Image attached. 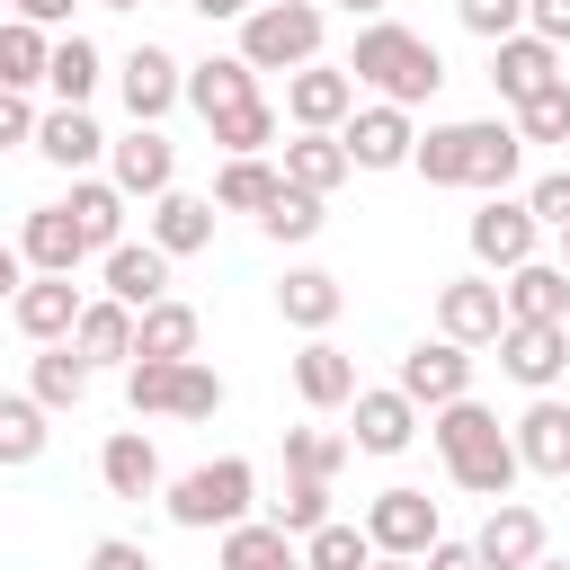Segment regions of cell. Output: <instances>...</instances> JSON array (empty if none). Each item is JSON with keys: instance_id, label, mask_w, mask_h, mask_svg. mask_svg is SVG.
Masks as SVG:
<instances>
[{"instance_id": "91938a15", "label": "cell", "mask_w": 570, "mask_h": 570, "mask_svg": "<svg viewBox=\"0 0 570 570\" xmlns=\"http://www.w3.org/2000/svg\"><path fill=\"white\" fill-rule=\"evenodd\" d=\"M365 570H419V561H410V552H374Z\"/></svg>"}, {"instance_id": "d590c367", "label": "cell", "mask_w": 570, "mask_h": 570, "mask_svg": "<svg viewBox=\"0 0 570 570\" xmlns=\"http://www.w3.org/2000/svg\"><path fill=\"white\" fill-rule=\"evenodd\" d=\"M276 187H285V169H267L258 151H240V160H223L214 205H223V214H267V205H276Z\"/></svg>"}, {"instance_id": "9a60e30c", "label": "cell", "mask_w": 570, "mask_h": 570, "mask_svg": "<svg viewBox=\"0 0 570 570\" xmlns=\"http://www.w3.org/2000/svg\"><path fill=\"white\" fill-rule=\"evenodd\" d=\"M347 419H356V428H347V445H356V454H401V445L419 436V419H428V410H419L401 383H383V392H356V401H347Z\"/></svg>"}, {"instance_id": "ab89813d", "label": "cell", "mask_w": 570, "mask_h": 570, "mask_svg": "<svg viewBox=\"0 0 570 570\" xmlns=\"http://www.w3.org/2000/svg\"><path fill=\"white\" fill-rule=\"evenodd\" d=\"M45 62H53L45 27H36V18H0V80H9V89H36Z\"/></svg>"}, {"instance_id": "83f0119b", "label": "cell", "mask_w": 570, "mask_h": 570, "mask_svg": "<svg viewBox=\"0 0 570 570\" xmlns=\"http://www.w3.org/2000/svg\"><path fill=\"white\" fill-rule=\"evenodd\" d=\"M71 347H80L89 365H134V303H116V294L80 303V321H71Z\"/></svg>"}, {"instance_id": "2e32d148", "label": "cell", "mask_w": 570, "mask_h": 570, "mask_svg": "<svg viewBox=\"0 0 570 570\" xmlns=\"http://www.w3.org/2000/svg\"><path fill=\"white\" fill-rule=\"evenodd\" d=\"M472 552H481V570H534V561H543V517H534L525 499H490Z\"/></svg>"}, {"instance_id": "f6af8a7d", "label": "cell", "mask_w": 570, "mask_h": 570, "mask_svg": "<svg viewBox=\"0 0 570 570\" xmlns=\"http://www.w3.org/2000/svg\"><path fill=\"white\" fill-rule=\"evenodd\" d=\"M517 134H525V142H570V71L517 107Z\"/></svg>"}, {"instance_id": "3957f363", "label": "cell", "mask_w": 570, "mask_h": 570, "mask_svg": "<svg viewBox=\"0 0 570 570\" xmlns=\"http://www.w3.org/2000/svg\"><path fill=\"white\" fill-rule=\"evenodd\" d=\"M321 27H330L321 0H258V9L240 18V62H258V71H303V62H321Z\"/></svg>"}, {"instance_id": "836d02e7", "label": "cell", "mask_w": 570, "mask_h": 570, "mask_svg": "<svg viewBox=\"0 0 570 570\" xmlns=\"http://www.w3.org/2000/svg\"><path fill=\"white\" fill-rule=\"evenodd\" d=\"M285 178H294V187H312V196H330V187H347V178H356V160H347V142H338V134H294V142H285Z\"/></svg>"}, {"instance_id": "5b68a950", "label": "cell", "mask_w": 570, "mask_h": 570, "mask_svg": "<svg viewBox=\"0 0 570 570\" xmlns=\"http://www.w3.org/2000/svg\"><path fill=\"white\" fill-rule=\"evenodd\" d=\"M463 240H472V258H481L490 276H508V267H525V258H534L543 223H534V205H525V196H481V214L463 223Z\"/></svg>"}, {"instance_id": "cb8c5ba5", "label": "cell", "mask_w": 570, "mask_h": 570, "mask_svg": "<svg viewBox=\"0 0 570 570\" xmlns=\"http://www.w3.org/2000/svg\"><path fill=\"white\" fill-rule=\"evenodd\" d=\"M463 134H472V169H463V187L508 196V178L525 169V134H517V125H499V116H472Z\"/></svg>"}, {"instance_id": "d6a6232c", "label": "cell", "mask_w": 570, "mask_h": 570, "mask_svg": "<svg viewBox=\"0 0 570 570\" xmlns=\"http://www.w3.org/2000/svg\"><path fill=\"white\" fill-rule=\"evenodd\" d=\"M45 419H53V410H45L36 392H0V472H27V463L53 445Z\"/></svg>"}, {"instance_id": "f5cc1de1", "label": "cell", "mask_w": 570, "mask_h": 570, "mask_svg": "<svg viewBox=\"0 0 570 570\" xmlns=\"http://www.w3.org/2000/svg\"><path fill=\"white\" fill-rule=\"evenodd\" d=\"M525 27L543 45H570V0H525Z\"/></svg>"}, {"instance_id": "f907efd6", "label": "cell", "mask_w": 570, "mask_h": 570, "mask_svg": "<svg viewBox=\"0 0 570 570\" xmlns=\"http://www.w3.org/2000/svg\"><path fill=\"white\" fill-rule=\"evenodd\" d=\"M36 125H45V116L27 107V89H9V80H0V151H9V142H36Z\"/></svg>"}, {"instance_id": "4dcf8cb0", "label": "cell", "mask_w": 570, "mask_h": 570, "mask_svg": "<svg viewBox=\"0 0 570 570\" xmlns=\"http://www.w3.org/2000/svg\"><path fill=\"white\" fill-rule=\"evenodd\" d=\"M62 205H71V223H80V240H89L98 258L125 240V187H116V178H71Z\"/></svg>"}, {"instance_id": "277c9868", "label": "cell", "mask_w": 570, "mask_h": 570, "mask_svg": "<svg viewBox=\"0 0 570 570\" xmlns=\"http://www.w3.org/2000/svg\"><path fill=\"white\" fill-rule=\"evenodd\" d=\"M249 499H258V472H249L240 454H214V463H196V472H178V481H169V525L214 534V525H240V517H249Z\"/></svg>"}, {"instance_id": "7dc6e473", "label": "cell", "mask_w": 570, "mask_h": 570, "mask_svg": "<svg viewBox=\"0 0 570 570\" xmlns=\"http://www.w3.org/2000/svg\"><path fill=\"white\" fill-rule=\"evenodd\" d=\"M223 410V374L205 365V356H187L178 365V401H169V419H214Z\"/></svg>"}, {"instance_id": "8fae6325", "label": "cell", "mask_w": 570, "mask_h": 570, "mask_svg": "<svg viewBox=\"0 0 570 570\" xmlns=\"http://www.w3.org/2000/svg\"><path fill=\"white\" fill-rule=\"evenodd\" d=\"M401 392H410L419 410L463 401V392H472V347H463V338H445V330H436V338H419V347L401 356Z\"/></svg>"}, {"instance_id": "e575fe53", "label": "cell", "mask_w": 570, "mask_h": 570, "mask_svg": "<svg viewBox=\"0 0 570 570\" xmlns=\"http://www.w3.org/2000/svg\"><path fill=\"white\" fill-rule=\"evenodd\" d=\"M89 374H98V365H89L71 338H53V347L36 356V374H27V392H36L45 410H80V401H89Z\"/></svg>"}, {"instance_id": "8992f818", "label": "cell", "mask_w": 570, "mask_h": 570, "mask_svg": "<svg viewBox=\"0 0 570 570\" xmlns=\"http://www.w3.org/2000/svg\"><path fill=\"white\" fill-rule=\"evenodd\" d=\"M285 116H294V134H338V125L356 116V71H347V62H303V71H285Z\"/></svg>"}, {"instance_id": "74e56055", "label": "cell", "mask_w": 570, "mask_h": 570, "mask_svg": "<svg viewBox=\"0 0 570 570\" xmlns=\"http://www.w3.org/2000/svg\"><path fill=\"white\" fill-rule=\"evenodd\" d=\"M205 134L223 142V160H240V151H267V142H276V107H267V98H240V107L205 116Z\"/></svg>"}, {"instance_id": "603a6c76", "label": "cell", "mask_w": 570, "mask_h": 570, "mask_svg": "<svg viewBox=\"0 0 570 570\" xmlns=\"http://www.w3.org/2000/svg\"><path fill=\"white\" fill-rule=\"evenodd\" d=\"M214 561L223 570H303V534H285L276 517H240V525H223Z\"/></svg>"}, {"instance_id": "6f0895ef", "label": "cell", "mask_w": 570, "mask_h": 570, "mask_svg": "<svg viewBox=\"0 0 570 570\" xmlns=\"http://www.w3.org/2000/svg\"><path fill=\"white\" fill-rule=\"evenodd\" d=\"M187 9H196V18H249L258 0H187Z\"/></svg>"}, {"instance_id": "4fadbf2b", "label": "cell", "mask_w": 570, "mask_h": 570, "mask_svg": "<svg viewBox=\"0 0 570 570\" xmlns=\"http://www.w3.org/2000/svg\"><path fill=\"white\" fill-rule=\"evenodd\" d=\"M107 178H116L125 196H169V178H178V142H169L160 125H134V134L107 142Z\"/></svg>"}, {"instance_id": "bcb514c9", "label": "cell", "mask_w": 570, "mask_h": 570, "mask_svg": "<svg viewBox=\"0 0 570 570\" xmlns=\"http://www.w3.org/2000/svg\"><path fill=\"white\" fill-rule=\"evenodd\" d=\"M276 525H285V534H312V525H330V481L294 472V481H285V499H276Z\"/></svg>"}, {"instance_id": "6da1fadb", "label": "cell", "mask_w": 570, "mask_h": 570, "mask_svg": "<svg viewBox=\"0 0 570 570\" xmlns=\"http://www.w3.org/2000/svg\"><path fill=\"white\" fill-rule=\"evenodd\" d=\"M428 436H436V454H445V481L463 490V499H508L517 490V436L463 392V401H445V410H428Z\"/></svg>"}, {"instance_id": "ee69618b", "label": "cell", "mask_w": 570, "mask_h": 570, "mask_svg": "<svg viewBox=\"0 0 570 570\" xmlns=\"http://www.w3.org/2000/svg\"><path fill=\"white\" fill-rule=\"evenodd\" d=\"M347 454H356V445H347L338 428H285V472H312V481H330Z\"/></svg>"}, {"instance_id": "ba28073f", "label": "cell", "mask_w": 570, "mask_h": 570, "mask_svg": "<svg viewBox=\"0 0 570 570\" xmlns=\"http://www.w3.org/2000/svg\"><path fill=\"white\" fill-rule=\"evenodd\" d=\"M365 534H374V552H428L436 534H445V517H436V499L428 490H410V481H392V490H374V508H365Z\"/></svg>"}, {"instance_id": "1f68e13d", "label": "cell", "mask_w": 570, "mask_h": 570, "mask_svg": "<svg viewBox=\"0 0 570 570\" xmlns=\"http://www.w3.org/2000/svg\"><path fill=\"white\" fill-rule=\"evenodd\" d=\"M196 338H205V321L178 294H160L151 312H134V356H196Z\"/></svg>"}, {"instance_id": "681fc988", "label": "cell", "mask_w": 570, "mask_h": 570, "mask_svg": "<svg viewBox=\"0 0 570 570\" xmlns=\"http://www.w3.org/2000/svg\"><path fill=\"white\" fill-rule=\"evenodd\" d=\"M525 205H534V223H543V232H570V169L534 178V187H525Z\"/></svg>"}, {"instance_id": "9f6ffc18", "label": "cell", "mask_w": 570, "mask_h": 570, "mask_svg": "<svg viewBox=\"0 0 570 570\" xmlns=\"http://www.w3.org/2000/svg\"><path fill=\"white\" fill-rule=\"evenodd\" d=\"M9 9H18V18H36V27H62V18H71V0H9Z\"/></svg>"}, {"instance_id": "11a10c76", "label": "cell", "mask_w": 570, "mask_h": 570, "mask_svg": "<svg viewBox=\"0 0 570 570\" xmlns=\"http://www.w3.org/2000/svg\"><path fill=\"white\" fill-rule=\"evenodd\" d=\"M18 285H27V249L0 240V303H18Z\"/></svg>"}, {"instance_id": "f1b7e54d", "label": "cell", "mask_w": 570, "mask_h": 570, "mask_svg": "<svg viewBox=\"0 0 570 570\" xmlns=\"http://www.w3.org/2000/svg\"><path fill=\"white\" fill-rule=\"evenodd\" d=\"M98 481H107L116 499H151V490H160V445H151L142 428H116V436L98 445Z\"/></svg>"}, {"instance_id": "d4e9b609", "label": "cell", "mask_w": 570, "mask_h": 570, "mask_svg": "<svg viewBox=\"0 0 570 570\" xmlns=\"http://www.w3.org/2000/svg\"><path fill=\"white\" fill-rule=\"evenodd\" d=\"M18 249H27V267H36V276H71V267L89 258V240H80L71 205H36V214H27V232H18Z\"/></svg>"}, {"instance_id": "816d5d0a", "label": "cell", "mask_w": 570, "mask_h": 570, "mask_svg": "<svg viewBox=\"0 0 570 570\" xmlns=\"http://www.w3.org/2000/svg\"><path fill=\"white\" fill-rule=\"evenodd\" d=\"M89 570H160V561H151L134 534H98V543H89Z\"/></svg>"}, {"instance_id": "8d00e7d4", "label": "cell", "mask_w": 570, "mask_h": 570, "mask_svg": "<svg viewBox=\"0 0 570 570\" xmlns=\"http://www.w3.org/2000/svg\"><path fill=\"white\" fill-rule=\"evenodd\" d=\"M98 45L89 36H62L53 45V62H45V89H53V107H89V89H98Z\"/></svg>"}, {"instance_id": "94428289", "label": "cell", "mask_w": 570, "mask_h": 570, "mask_svg": "<svg viewBox=\"0 0 570 570\" xmlns=\"http://www.w3.org/2000/svg\"><path fill=\"white\" fill-rule=\"evenodd\" d=\"M98 9H142V0H98Z\"/></svg>"}, {"instance_id": "f546056e", "label": "cell", "mask_w": 570, "mask_h": 570, "mask_svg": "<svg viewBox=\"0 0 570 570\" xmlns=\"http://www.w3.org/2000/svg\"><path fill=\"white\" fill-rule=\"evenodd\" d=\"M240 98H258V62H240V53L187 62V107H196V116H223V107H240Z\"/></svg>"}, {"instance_id": "7402d4cb", "label": "cell", "mask_w": 570, "mask_h": 570, "mask_svg": "<svg viewBox=\"0 0 570 570\" xmlns=\"http://www.w3.org/2000/svg\"><path fill=\"white\" fill-rule=\"evenodd\" d=\"M9 321H18L36 347H53V338H71V321H80V285H71V276H27L18 303H9Z\"/></svg>"}, {"instance_id": "60d3db41", "label": "cell", "mask_w": 570, "mask_h": 570, "mask_svg": "<svg viewBox=\"0 0 570 570\" xmlns=\"http://www.w3.org/2000/svg\"><path fill=\"white\" fill-rule=\"evenodd\" d=\"M321 223H330V196H312V187H294V178H285V187H276V205L258 214V232H267V240H312Z\"/></svg>"}, {"instance_id": "e0dca14e", "label": "cell", "mask_w": 570, "mask_h": 570, "mask_svg": "<svg viewBox=\"0 0 570 570\" xmlns=\"http://www.w3.org/2000/svg\"><path fill=\"white\" fill-rule=\"evenodd\" d=\"M169 267H178V258H169V249H160L151 232H142V240H116V249L98 258L107 294H116V303H134V312H151V303L169 294Z\"/></svg>"}, {"instance_id": "7a4b0ae2", "label": "cell", "mask_w": 570, "mask_h": 570, "mask_svg": "<svg viewBox=\"0 0 570 570\" xmlns=\"http://www.w3.org/2000/svg\"><path fill=\"white\" fill-rule=\"evenodd\" d=\"M347 71H356V89H374V98H392V107H428V98L445 89V53H436L428 36H410L401 18H365Z\"/></svg>"}, {"instance_id": "ac0fdd59", "label": "cell", "mask_w": 570, "mask_h": 570, "mask_svg": "<svg viewBox=\"0 0 570 570\" xmlns=\"http://www.w3.org/2000/svg\"><path fill=\"white\" fill-rule=\"evenodd\" d=\"M508 436H517V463H525V472H543V481H570V401L534 392V401H525V419H517Z\"/></svg>"}, {"instance_id": "ffe728a7", "label": "cell", "mask_w": 570, "mask_h": 570, "mask_svg": "<svg viewBox=\"0 0 570 570\" xmlns=\"http://www.w3.org/2000/svg\"><path fill=\"white\" fill-rule=\"evenodd\" d=\"M36 151H45L53 169L89 178V169L107 160V134H98V116H89V107H45V125H36Z\"/></svg>"}, {"instance_id": "5bb4252c", "label": "cell", "mask_w": 570, "mask_h": 570, "mask_svg": "<svg viewBox=\"0 0 570 570\" xmlns=\"http://www.w3.org/2000/svg\"><path fill=\"white\" fill-rule=\"evenodd\" d=\"M436 330L463 338V347H499V330H508L499 285H490V276H454V285H436Z\"/></svg>"}, {"instance_id": "f35d334b", "label": "cell", "mask_w": 570, "mask_h": 570, "mask_svg": "<svg viewBox=\"0 0 570 570\" xmlns=\"http://www.w3.org/2000/svg\"><path fill=\"white\" fill-rule=\"evenodd\" d=\"M410 169H419L428 187H463V169H472V134H463V125H428L419 151H410Z\"/></svg>"}, {"instance_id": "b9f144b4", "label": "cell", "mask_w": 570, "mask_h": 570, "mask_svg": "<svg viewBox=\"0 0 570 570\" xmlns=\"http://www.w3.org/2000/svg\"><path fill=\"white\" fill-rule=\"evenodd\" d=\"M178 365H187V356H134V365H125V401H134V419H169V401H178Z\"/></svg>"}, {"instance_id": "7bdbcfd3", "label": "cell", "mask_w": 570, "mask_h": 570, "mask_svg": "<svg viewBox=\"0 0 570 570\" xmlns=\"http://www.w3.org/2000/svg\"><path fill=\"white\" fill-rule=\"evenodd\" d=\"M365 561H374V534L365 525H338L330 517V525L303 534V570H365Z\"/></svg>"}, {"instance_id": "c3c4849f", "label": "cell", "mask_w": 570, "mask_h": 570, "mask_svg": "<svg viewBox=\"0 0 570 570\" xmlns=\"http://www.w3.org/2000/svg\"><path fill=\"white\" fill-rule=\"evenodd\" d=\"M454 18H463L481 45H499V36H517V27H525V0H454Z\"/></svg>"}, {"instance_id": "6125c7cd", "label": "cell", "mask_w": 570, "mask_h": 570, "mask_svg": "<svg viewBox=\"0 0 570 570\" xmlns=\"http://www.w3.org/2000/svg\"><path fill=\"white\" fill-rule=\"evenodd\" d=\"M534 570H570V561H552V552H543V561H534Z\"/></svg>"}, {"instance_id": "be15d7a7", "label": "cell", "mask_w": 570, "mask_h": 570, "mask_svg": "<svg viewBox=\"0 0 570 570\" xmlns=\"http://www.w3.org/2000/svg\"><path fill=\"white\" fill-rule=\"evenodd\" d=\"M561 267H570V232H561Z\"/></svg>"}, {"instance_id": "30bf717a", "label": "cell", "mask_w": 570, "mask_h": 570, "mask_svg": "<svg viewBox=\"0 0 570 570\" xmlns=\"http://www.w3.org/2000/svg\"><path fill=\"white\" fill-rule=\"evenodd\" d=\"M338 142H347V160H356V169H410V151H419V125H410V107L374 98V107H356V116L338 125Z\"/></svg>"}, {"instance_id": "484cf974", "label": "cell", "mask_w": 570, "mask_h": 570, "mask_svg": "<svg viewBox=\"0 0 570 570\" xmlns=\"http://www.w3.org/2000/svg\"><path fill=\"white\" fill-rule=\"evenodd\" d=\"M276 312H285L303 338H321V330L347 312V285H338L330 267H285V285H276Z\"/></svg>"}, {"instance_id": "44dd1931", "label": "cell", "mask_w": 570, "mask_h": 570, "mask_svg": "<svg viewBox=\"0 0 570 570\" xmlns=\"http://www.w3.org/2000/svg\"><path fill=\"white\" fill-rule=\"evenodd\" d=\"M499 303H508V321H570V267L561 258H525V267H508Z\"/></svg>"}, {"instance_id": "7c38bea8", "label": "cell", "mask_w": 570, "mask_h": 570, "mask_svg": "<svg viewBox=\"0 0 570 570\" xmlns=\"http://www.w3.org/2000/svg\"><path fill=\"white\" fill-rule=\"evenodd\" d=\"M552 80H561V45H543L534 27H517V36L490 45V89H499L508 107H525V98L552 89Z\"/></svg>"}, {"instance_id": "4316f807", "label": "cell", "mask_w": 570, "mask_h": 570, "mask_svg": "<svg viewBox=\"0 0 570 570\" xmlns=\"http://www.w3.org/2000/svg\"><path fill=\"white\" fill-rule=\"evenodd\" d=\"M294 392H303L312 410H347V401H356V356L330 347V338H303V347H294Z\"/></svg>"}, {"instance_id": "9c48e42d", "label": "cell", "mask_w": 570, "mask_h": 570, "mask_svg": "<svg viewBox=\"0 0 570 570\" xmlns=\"http://www.w3.org/2000/svg\"><path fill=\"white\" fill-rule=\"evenodd\" d=\"M116 89H125V107H134V125H160L178 98H187V62L169 53V45H134L125 62H116Z\"/></svg>"}, {"instance_id": "52a82bcc", "label": "cell", "mask_w": 570, "mask_h": 570, "mask_svg": "<svg viewBox=\"0 0 570 570\" xmlns=\"http://www.w3.org/2000/svg\"><path fill=\"white\" fill-rule=\"evenodd\" d=\"M499 365H508V383L552 392L570 374V321H508L499 330Z\"/></svg>"}, {"instance_id": "680465c9", "label": "cell", "mask_w": 570, "mask_h": 570, "mask_svg": "<svg viewBox=\"0 0 570 570\" xmlns=\"http://www.w3.org/2000/svg\"><path fill=\"white\" fill-rule=\"evenodd\" d=\"M330 9H347V18H383L392 0H330Z\"/></svg>"}, {"instance_id": "d6986e66", "label": "cell", "mask_w": 570, "mask_h": 570, "mask_svg": "<svg viewBox=\"0 0 570 570\" xmlns=\"http://www.w3.org/2000/svg\"><path fill=\"white\" fill-rule=\"evenodd\" d=\"M151 240L169 249V258H196V249H214V223H223V205L214 196H187V187H169V196H151Z\"/></svg>"}, {"instance_id": "db71d44e", "label": "cell", "mask_w": 570, "mask_h": 570, "mask_svg": "<svg viewBox=\"0 0 570 570\" xmlns=\"http://www.w3.org/2000/svg\"><path fill=\"white\" fill-rule=\"evenodd\" d=\"M419 570H481V552H472V543H454V534H436V543L419 552Z\"/></svg>"}]
</instances>
